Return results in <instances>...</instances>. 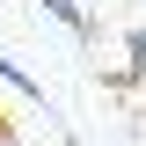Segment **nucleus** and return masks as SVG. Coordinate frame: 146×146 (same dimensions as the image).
Here are the masks:
<instances>
[{"instance_id":"1","label":"nucleus","mask_w":146,"mask_h":146,"mask_svg":"<svg viewBox=\"0 0 146 146\" xmlns=\"http://www.w3.org/2000/svg\"><path fill=\"white\" fill-rule=\"evenodd\" d=\"M44 15H51L58 29L73 36V44H95V15L80 7V0H44Z\"/></svg>"},{"instance_id":"2","label":"nucleus","mask_w":146,"mask_h":146,"mask_svg":"<svg viewBox=\"0 0 146 146\" xmlns=\"http://www.w3.org/2000/svg\"><path fill=\"white\" fill-rule=\"evenodd\" d=\"M0 80L15 88L22 102H36V110H44V117H58V110H51V95H44V80H29V73H22V66H15V58H7V51H0Z\"/></svg>"},{"instance_id":"3","label":"nucleus","mask_w":146,"mask_h":146,"mask_svg":"<svg viewBox=\"0 0 146 146\" xmlns=\"http://www.w3.org/2000/svg\"><path fill=\"white\" fill-rule=\"evenodd\" d=\"M124 51H131V80H146V29H124Z\"/></svg>"},{"instance_id":"4","label":"nucleus","mask_w":146,"mask_h":146,"mask_svg":"<svg viewBox=\"0 0 146 146\" xmlns=\"http://www.w3.org/2000/svg\"><path fill=\"white\" fill-rule=\"evenodd\" d=\"M0 139H7V110H0Z\"/></svg>"}]
</instances>
